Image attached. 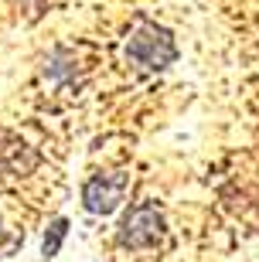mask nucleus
<instances>
[{
  "label": "nucleus",
  "mask_w": 259,
  "mask_h": 262,
  "mask_svg": "<svg viewBox=\"0 0 259 262\" xmlns=\"http://www.w3.org/2000/svg\"><path fill=\"white\" fill-rule=\"evenodd\" d=\"M126 58L133 61L136 68L147 72H164L177 58V45H174L171 31L157 28V24H136L130 41H126Z\"/></svg>",
  "instance_id": "nucleus-1"
},
{
  "label": "nucleus",
  "mask_w": 259,
  "mask_h": 262,
  "mask_svg": "<svg viewBox=\"0 0 259 262\" xmlns=\"http://www.w3.org/2000/svg\"><path fill=\"white\" fill-rule=\"evenodd\" d=\"M164 238V211L154 201H140L123 214L116 242L123 249H154Z\"/></svg>",
  "instance_id": "nucleus-2"
},
{
  "label": "nucleus",
  "mask_w": 259,
  "mask_h": 262,
  "mask_svg": "<svg viewBox=\"0 0 259 262\" xmlns=\"http://www.w3.org/2000/svg\"><path fill=\"white\" fill-rule=\"evenodd\" d=\"M130 177L113 170V174H96L82 184V204L89 214H113L126 198Z\"/></svg>",
  "instance_id": "nucleus-3"
},
{
  "label": "nucleus",
  "mask_w": 259,
  "mask_h": 262,
  "mask_svg": "<svg viewBox=\"0 0 259 262\" xmlns=\"http://www.w3.org/2000/svg\"><path fill=\"white\" fill-rule=\"evenodd\" d=\"M65 235H68V218H55V222L48 225V232H45V242H41V255H45V262L55 259V255L62 252Z\"/></svg>",
  "instance_id": "nucleus-4"
}]
</instances>
